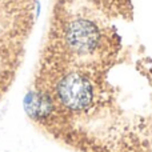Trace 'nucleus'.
Listing matches in <instances>:
<instances>
[{"mask_svg":"<svg viewBox=\"0 0 152 152\" xmlns=\"http://www.w3.org/2000/svg\"><path fill=\"white\" fill-rule=\"evenodd\" d=\"M64 43L72 53L87 56L94 53L102 43V31L95 21L87 18H75L64 28Z\"/></svg>","mask_w":152,"mask_h":152,"instance_id":"obj_2","label":"nucleus"},{"mask_svg":"<svg viewBox=\"0 0 152 152\" xmlns=\"http://www.w3.org/2000/svg\"><path fill=\"white\" fill-rule=\"evenodd\" d=\"M55 94L56 99L66 110L79 112L91 107L95 88L88 76L80 72H69L59 79Z\"/></svg>","mask_w":152,"mask_h":152,"instance_id":"obj_1","label":"nucleus"}]
</instances>
